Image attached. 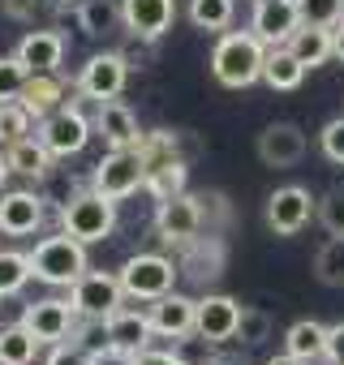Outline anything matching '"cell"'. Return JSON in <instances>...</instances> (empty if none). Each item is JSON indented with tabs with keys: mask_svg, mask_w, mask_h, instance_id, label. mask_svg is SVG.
Wrapping results in <instances>:
<instances>
[{
	"mask_svg": "<svg viewBox=\"0 0 344 365\" xmlns=\"http://www.w3.org/2000/svg\"><path fill=\"white\" fill-rule=\"evenodd\" d=\"M86 361H91V352H86V348H78L74 339H69V344L61 339V344H52V352H48V361H44V365H86Z\"/></svg>",
	"mask_w": 344,
	"mask_h": 365,
	"instance_id": "ab89813d",
	"label": "cell"
},
{
	"mask_svg": "<svg viewBox=\"0 0 344 365\" xmlns=\"http://www.w3.org/2000/svg\"><path fill=\"white\" fill-rule=\"evenodd\" d=\"M14 56L26 65V73H61L65 35H61V31H26Z\"/></svg>",
	"mask_w": 344,
	"mask_h": 365,
	"instance_id": "d6986e66",
	"label": "cell"
},
{
	"mask_svg": "<svg viewBox=\"0 0 344 365\" xmlns=\"http://www.w3.org/2000/svg\"><path fill=\"white\" fill-rule=\"evenodd\" d=\"M82 271H86V245L78 237H69L65 228L56 237H44L31 250V275L48 288H69Z\"/></svg>",
	"mask_w": 344,
	"mask_h": 365,
	"instance_id": "7a4b0ae2",
	"label": "cell"
},
{
	"mask_svg": "<svg viewBox=\"0 0 344 365\" xmlns=\"http://www.w3.org/2000/svg\"><path fill=\"white\" fill-rule=\"evenodd\" d=\"M314 365H323V361H314ZM327 365H331V361H327Z\"/></svg>",
	"mask_w": 344,
	"mask_h": 365,
	"instance_id": "c3c4849f",
	"label": "cell"
},
{
	"mask_svg": "<svg viewBox=\"0 0 344 365\" xmlns=\"http://www.w3.org/2000/svg\"><path fill=\"white\" fill-rule=\"evenodd\" d=\"M314 207L318 198H310V190L301 185H280L271 198H267V228L275 237H297L310 220H314Z\"/></svg>",
	"mask_w": 344,
	"mask_h": 365,
	"instance_id": "30bf717a",
	"label": "cell"
},
{
	"mask_svg": "<svg viewBox=\"0 0 344 365\" xmlns=\"http://www.w3.org/2000/svg\"><path fill=\"white\" fill-rule=\"evenodd\" d=\"M5 159H9V172H14V176L44 180V176L52 172V159H56V155L44 146V138H39V133H31V138L9 142V146H5Z\"/></svg>",
	"mask_w": 344,
	"mask_h": 365,
	"instance_id": "7402d4cb",
	"label": "cell"
},
{
	"mask_svg": "<svg viewBox=\"0 0 344 365\" xmlns=\"http://www.w3.org/2000/svg\"><path fill=\"white\" fill-rule=\"evenodd\" d=\"M241 348H258L263 339H271V318L263 309H241V322H237V335H233Z\"/></svg>",
	"mask_w": 344,
	"mask_h": 365,
	"instance_id": "e575fe53",
	"label": "cell"
},
{
	"mask_svg": "<svg viewBox=\"0 0 344 365\" xmlns=\"http://www.w3.org/2000/svg\"><path fill=\"white\" fill-rule=\"evenodd\" d=\"M91 125H95V133L108 142V150L138 146V138H142L133 108H129V103H121V99H108V103H99V108H95V116H91Z\"/></svg>",
	"mask_w": 344,
	"mask_h": 365,
	"instance_id": "ac0fdd59",
	"label": "cell"
},
{
	"mask_svg": "<svg viewBox=\"0 0 344 365\" xmlns=\"http://www.w3.org/2000/svg\"><path fill=\"white\" fill-rule=\"evenodd\" d=\"M267 365H305V361H297V356H293V352H280V356H271V361H267Z\"/></svg>",
	"mask_w": 344,
	"mask_h": 365,
	"instance_id": "bcb514c9",
	"label": "cell"
},
{
	"mask_svg": "<svg viewBox=\"0 0 344 365\" xmlns=\"http://www.w3.org/2000/svg\"><path fill=\"white\" fill-rule=\"evenodd\" d=\"M142 180H146V163H142V155H138L133 146H125V150H108V155L95 163L91 190H99L103 198L121 202V198H129V194L142 190Z\"/></svg>",
	"mask_w": 344,
	"mask_h": 365,
	"instance_id": "5b68a950",
	"label": "cell"
},
{
	"mask_svg": "<svg viewBox=\"0 0 344 365\" xmlns=\"http://www.w3.org/2000/svg\"><path fill=\"white\" fill-rule=\"evenodd\" d=\"M103 327H108V344H116V348H125V352H142V348H151V339H155L146 309H133V305H125V301L103 318Z\"/></svg>",
	"mask_w": 344,
	"mask_h": 365,
	"instance_id": "ffe728a7",
	"label": "cell"
},
{
	"mask_svg": "<svg viewBox=\"0 0 344 365\" xmlns=\"http://www.w3.org/2000/svg\"><path fill=\"white\" fill-rule=\"evenodd\" d=\"M116 275H121L125 297H133V301H159L163 292H172L181 267L172 262V258H163V254H133Z\"/></svg>",
	"mask_w": 344,
	"mask_h": 365,
	"instance_id": "277c9868",
	"label": "cell"
},
{
	"mask_svg": "<svg viewBox=\"0 0 344 365\" xmlns=\"http://www.w3.org/2000/svg\"><path fill=\"white\" fill-rule=\"evenodd\" d=\"M91 133H95L91 116H86L82 108H74V103H65V108H56L52 116H44V120H39V138H44V146H48L56 159L82 155V150H86V142H91Z\"/></svg>",
	"mask_w": 344,
	"mask_h": 365,
	"instance_id": "52a82bcc",
	"label": "cell"
},
{
	"mask_svg": "<svg viewBox=\"0 0 344 365\" xmlns=\"http://www.w3.org/2000/svg\"><path fill=\"white\" fill-rule=\"evenodd\" d=\"M314 279L327 288H344V237H327L314 250Z\"/></svg>",
	"mask_w": 344,
	"mask_h": 365,
	"instance_id": "f546056e",
	"label": "cell"
},
{
	"mask_svg": "<svg viewBox=\"0 0 344 365\" xmlns=\"http://www.w3.org/2000/svg\"><path fill=\"white\" fill-rule=\"evenodd\" d=\"M318 146H323V155H327L331 163H340V168H344V116H335V120H327V125H323Z\"/></svg>",
	"mask_w": 344,
	"mask_h": 365,
	"instance_id": "74e56055",
	"label": "cell"
},
{
	"mask_svg": "<svg viewBox=\"0 0 344 365\" xmlns=\"http://www.w3.org/2000/svg\"><path fill=\"white\" fill-rule=\"evenodd\" d=\"M26 65L18 56H0V103L9 99H22V86H26Z\"/></svg>",
	"mask_w": 344,
	"mask_h": 365,
	"instance_id": "8d00e7d4",
	"label": "cell"
},
{
	"mask_svg": "<svg viewBox=\"0 0 344 365\" xmlns=\"http://www.w3.org/2000/svg\"><path fill=\"white\" fill-rule=\"evenodd\" d=\"M297 26H301V9H297V0H254L250 31H254L267 48L288 43Z\"/></svg>",
	"mask_w": 344,
	"mask_h": 365,
	"instance_id": "4fadbf2b",
	"label": "cell"
},
{
	"mask_svg": "<svg viewBox=\"0 0 344 365\" xmlns=\"http://www.w3.org/2000/svg\"><path fill=\"white\" fill-rule=\"evenodd\" d=\"M22 103H26V112H31L35 120H44V116H52L56 108L69 103V86H65L61 73H31L26 86H22Z\"/></svg>",
	"mask_w": 344,
	"mask_h": 365,
	"instance_id": "44dd1931",
	"label": "cell"
},
{
	"mask_svg": "<svg viewBox=\"0 0 344 365\" xmlns=\"http://www.w3.org/2000/svg\"><path fill=\"white\" fill-rule=\"evenodd\" d=\"M297 9H301V22L331 31V26L344 18V0H297Z\"/></svg>",
	"mask_w": 344,
	"mask_h": 365,
	"instance_id": "d590c367",
	"label": "cell"
},
{
	"mask_svg": "<svg viewBox=\"0 0 344 365\" xmlns=\"http://www.w3.org/2000/svg\"><path fill=\"white\" fill-rule=\"evenodd\" d=\"M314 220L323 224L327 237H344V185H335V190H327V194L318 198Z\"/></svg>",
	"mask_w": 344,
	"mask_h": 365,
	"instance_id": "836d02e7",
	"label": "cell"
},
{
	"mask_svg": "<svg viewBox=\"0 0 344 365\" xmlns=\"http://www.w3.org/2000/svg\"><path fill=\"white\" fill-rule=\"evenodd\" d=\"M133 365H186L181 356H177V348H142L138 356H133Z\"/></svg>",
	"mask_w": 344,
	"mask_h": 365,
	"instance_id": "7bdbcfd3",
	"label": "cell"
},
{
	"mask_svg": "<svg viewBox=\"0 0 344 365\" xmlns=\"http://www.w3.org/2000/svg\"><path fill=\"white\" fill-rule=\"evenodd\" d=\"M133 150L142 155L146 172H155V168H163V163H172V159H181V133H172V129H151V133L138 138Z\"/></svg>",
	"mask_w": 344,
	"mask_h": 365,
	"instance_id": "4316f807",
	"label": "cell"
},
{
	"mask_svg": "<svg viewBox=\"0 0 344 365\" xmlns=\"http://www.w3.org/2000/svg\"><path fill=\"white\" fill-rule=\"evenodd\" d=\"M61 228L69 237H78L82 245H95V241H108L112 228H116V202L103 198L99 190H82V194H69L61 202Z\"/></svg>",
	"mask_w": 344,
	"mask_h": 365,
	"instance_id": "3957f363",
	"label": "cell"
},
{
	"mask_svg": "<svg viewBox=\"0 0 344 365\" xmlns=\"http://www.w3.org/2000/svg\"><path fill=\"white\" fill-rule=\"evenodd\" d=\"M35 133V116L26 112L22 99H9V103H0V146H9L18 138H31Z\"/></svg>",
	"mask_w": 344,
	"mask_h": 365,
	"instance_id": "1f68e13d",
	"label": "cell"
},
{
	"mask_svg": "<svg viewBox=\"0 0 344 365\" xmlns=\"http://www.w3.org/2000/svg\"><path fill=\"white\" fill-rule=\"evenodd\" d=\"M31 254H18V250H0V301L18 297L26 284H31Z\"/></svg>",
	"mask_w": 344,
	"mask_h": 365,
	"instance_id": "4dcf8cb0",
	"label": "cell"
},
{
	"mask_svg": "<svg viewBox=\"0 0 344 365\" xmlns=\"http://www.w3.org/2000/svg\"><path fill=\"white\" fill-rule=\"evenodd\" d=\"M305 146L310 142H305L301 125H293V120H275V125H267L258 133V159L267 168H293V163H301Z\"/></svg>",
	"mask_w": 344,
	"mask_h": 365,
	"instance_id": "2e32d148",
	"label": "cell"
},
{
	"mask_svg": "<svg viewBox=\"0 0 344 365\" xmlns=\"http://www.w3.org/2000/svg\"><path fill=\"white\" fill-rule=\"evenodd\" d=\"M121 22L142 39H159L177 22V0H121Z\"/></svg>",
	"mask_w": 344,
	"mask_h": 365,
	"instance_id": "e0dca14e",
	"label": "cell"
},
{
	"mask_svg": "<svg viewBox=\"0 0 344 365\" xmlns=\"http://www.w3.org/2000/svg\"><path fill=\"white\" fill-rule=\"evenodd\" d=\"M125 35H129V39L116 48V52L125 56V65H129V69H142V65H151V56H155V52H151V43H155V39H142V35H133V31H125Z\"/></svg>",
	"mask_w": 344,
	"mask_h": 365,
	"instance_id": "f35d334b",
	"label": "cell"
},
{
	"mask_svg": "<svg viewBox=\"0 0 344 365\" xmlns=\"http://www.w3.org/2000/svg\"><path fill=\"white\" fill-rule=\"evenodd\" d=\"M133 356H138V352H125V348H116V344H103V348L91 352L86 365H133Z\"/></svg>",
	"mask_w": 344,
	"mask_h": 365,
	"instance_id": "b9f144b4",
	"label": "cell"
},
{
	"mask_svg": "<svg viewBox=\"0 0 344 365\" xmlns=\"http://www.w3.org/2000/svg\"><path fill=\"white\" fill-rule=\"evenodd\" d=\"M263 61H267V43L254 31H224L211 52V73L220 86L246 91V86L263 82Z\"/></svg>",
	"mask_w": 344,
	"mask_h": 365,
	"instance_id": "6da1fadb",
	"label": "cell"
},
{
	"mask_svg": "<svg viewBox=\"0 0 344 365\" xmlns=\"http://www.w3.org/2000/svg\"><path fill=\"white\" fill-rule=\"evenodd\" d=\"M125 82H129L125 56H121V52H99V56H91V61L78 69L74 91L86 95L91 103H108V99H116V95L125 91Z\"/></svg>",
	"mask_w": 344,
	"mask_h": 365,
	"instance_id": "ba28073f",
	"label": "cell"
},
{
	"mask_svg": "<svg viewBox=\"0 0 344 365\" xmlns=\"http://www.w3.org/2000/svg\"><path fill=\"white\" fill-rule=\"evenodd\" d=\"M78 26L91 35V39H103V35H116L125 22H121V0H78L74 9Z\"/></svg>",
	"mask_w": 344,
	"mask_h": 365,
	"instance_id": "cb8c5ba5",
	"label": "cell"
},
{
	"mask_svg": "<svg viewBox=\"0 0 344 365\" xmlns=\"http://www.w3.org/2000/svg\"><path fill=\"white\" fill-rule=\"evenodd\" d=\"M125 301V288H121V275L112 271H82L74 284H69V305L78 318H108L116 305Z\"/></svg>",
	"mask_w": 344,
	"mask_h": 365,
	"instance_id": "8992f818",
	"label": "cell"
},
{
	"mask_svg": "<svg viewBox=\"0 0 344 365\" xmlns=\"http://www.w3.org/2000/svg\"><path fill=\"white\" fill-rule=\"evenodd\" d=\"M284 352H293V356H297V361H305V365L327 361V327H323V322H314V318L293 322V327H288V335H284Z\"/></svg>",
	"mask_w": 344,
	"mask_h": 365,
	"instance_id": "603a6c76",
	"label": "cell"
},
{
	"mask_svg": "<svg viewBox=\"0 0 344 365\" xmlns=\"http://www.w3.org/2000/svg\"><path fill=\"white\" fill-rule=\"evenodd\" d=\"M155 232L168 245H190L203 232V198L177 194V198L155 202Z\"/></svg>",
	"mask_w": 344,
	"mask_h": 365,
	"instance_id": "9c48e42d",
	"label": "cell"
},
{
	"mask_svg": "<svg viewBox=\"0 0 344 365\" xmlns=\"http://www.w3.org/2000/svg\"><path fill=\"white\" fill-rule=\"evenodd\" d=\"M186 180H190V168H186V159H172V163H163V168L146 172L142 190H146L155 202H163V198H177V194H186Z\"/></svg>",
	"mask_w": 344,
	"mask_h": 365,
	"instance_id": "f1b7e54d",
	"label": "cell"
},
{
	"mask_svg": "<svg viewBox=\"0 0 344 365\" xmlns=\"http://www.w3.org/2000/svg\"><path fill=\"white\" fill-rule=\"evenodd\" d=\"M288 52H293L305 69H318V65L331 61V31H327V26L301 22V26L293 31V39H288Z\"/></svg>",
	"mask_w": 344,
	"mask_h": 365,
	"instance_id": "d4e9b609",
	"label": "cell"
},
{
	"mask_svg": "<svg viewBox=\"0 0 344 365\" xmlns=\"http://www.w3.org/2000/svg\"><path fill=\"white\" fill-rule=\"evenodd\" d=\"M263 82L271 91H297L305 82V65L288 52V43L280 48H267V61H263Z\"/></svg>",
	"mask_w": 344,
	"mask_h": 365,
	"instance_id": "484cf974",
	"label": "cell"
},
{
	"mask_svg": "<svg viewBox=\"0 0 344 365\" xmlns=\"http://www.w3.org/2000/svg\"><path fill=\"white\" fill-rule=\"evenodd\" d=\"M237 322H241V305L224 292H207L194 305V335H203L211 344H228L237 335Z\"/></svg>",
	"mask_w": 344,
	"mask_h": 365,
	"instance_id": "7c38bea8",
	"label": "cell"
},
{
	"mask_svg": "<svg viewBox=\"0 0 344 365\" xmlns=\"http://www.w3.org/2000/svg\"><path fill=\"white\" fill-rule=\"evenodd\" d=\"M327 361L331 365H344V322L327 327Z\"/></svg>",
	"mask_w": 344,
	"mask_h": 365,
	"instance_id": "ee69618b",
	"label": "cell"
},
{
	"mask_svg": "<svg viewBox=\"0 0 344 365\" xmlns=\"http://www.w3.org/2000/svg\"><path fill=\"white\" fill-rule=\"evenodd\" d=\"M39 348H44V344H39L22 322L0 327V365H35Z\"/></svg>",
	"mask_w": 344,
	"mask_h": 365,
	"instance_id": "83f0119b",
	"label": "cell"
},
{
	"mask_svg": "<svg viewBox=\"0 0 344 365\" xmlns=\"http://www.w3.org/2000/svg\"><path fill=\"white\" fill-rule=\"evenodd\" d=\"M44 194L35 190H9L0 194V232L5 237H31L44 224Z\"/></svg>",
	"mask_w": 344,
	"mask_h": 365,
	"instance_id": "9a60e30c",
	"label": "cell"
},
{
	"mask_svg": "<svg viewBox=\"0 0 344 365\" xmlns=\"http://www.w3.org/2000/svg\"><path fill=\"white\" fill-rule=\"evenodd\" d=\"M74 322H78V314H74V305H69V301H61V297L31 301V305H26V314H22V327H26L44 348H52V344L69 339Z\"/></svg>",
	"mask_w": 344,
	"mask_h": 365,
	"instance_id": "8fae6325",
	"label": "cell"
},
{
	"mask_svg": "<svg viewBox=\"0 0 344 365\" xmlns=\"http://www.w3.org/2000/svg\"><path fill=\"white\" fill-rule=\"evenodd\" d=\"M194 297H181V292H163L159 301L146 305V318H151V331L159 339H186L194 335Z\"/></svg>",
	"mask_w": 344,
	"mask_h": 365,
	"instance_id": "5bb4252c",
	"label": "cell"
},
{
	"mask_svg": "<svg viewBox=\"0 0 344 365\" xmlns=\"http://www.w3.org/2000/svg\"><path fill=\"white\" fill-rule=\"evenodd\" d=\"M331 56H335V61H344V18L331 26Z\"/></svg>",
	"mask_w": 344,
	"mask_h": 365,
	"instance_id": "f6af8a7d",
	"label": "cell"
},
{
	"mask_svg": "<svg viewBox=\"0 0 344 365\" xmlns=\"http://www.w3.org/2000/svg\"><path fill=\"white\" fill-rule=\"evenodd\" d=\"M0 9H5V18H14V22H35L44 0H0Z\"/></svg>",
	"mask_w": 344,
	"mask_h": 365,
	"instance_id": "60d3db41",
	"label": "cell"
},
{
	"mask_svg": "<svg viewBox=\"0 0 344 365\" xmlns=\"http://www.w3.org/2000/svg\"><path fill=\"white\" fill-rule=\"evenodd\" d=\"M9 176H14V172H9V159H5V150H0V190H5Z\"/></svg>",
	"mask_w": 344,
	"mask_h": 365,
	"instance_id": "7dc6e473",
	"label": "cell"
},
{
	"mask_svg": "<svg viewBox=\"0 0 344 365\" xmlns=\"http://www.w3.org/2000/svg\"><path fill=\"white\" fill-rule=\"evenodd\" d=\"M233 0H190V22L198 31H228L233 22Z\"/></svg>",
	"mask_w": 344,
	"mask_h": 365,
	"instance_id": "d6a6232c",
	"label": "cell"
}]
</instances>
